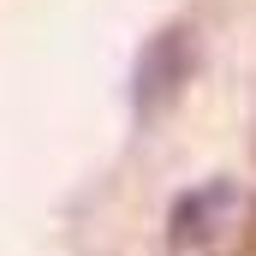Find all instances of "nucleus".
Returning a JSON list of instances; mask_svg holds the SVG:
<instances>
[{
    "instance_id": "1",
    "label": "nucleus",
    "mask_w": 256,
    "mask_h": 256,
    "mask_svg": "<svg viewBox=\"0 0 256 256\" xmlns=\"http://www.w3.org/2000/svg\"><path fill=\"white\" fill-rule=\"evenodd\" d=\"M191 72H196V30L191 24H161L131 60V108H137V120L167 114L185 96Z\"/></svg>"
},
{
    "instance_id": "2",
    "label": "nucleus",
    "mask_w": 256,
    "mask_h": 256,
    "mask_svg": "<svg viewBox=\"0 0 256 256\" xmlns=\"http://www.w3.org/2000/svg\"><path fill=\"white\" fill-rule=\"evenodd\" d=\"M232 202H238L232 179H202L191 191H179L173 208H167V250L185 256V250H196V244H208V238L220 232V220H226Z\"/></svg>"
}]
</instances>
